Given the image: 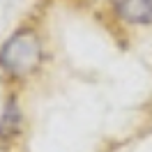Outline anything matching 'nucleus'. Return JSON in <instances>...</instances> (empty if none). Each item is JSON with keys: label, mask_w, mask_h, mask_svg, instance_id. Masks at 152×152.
Instances as JSON below:
<instances>
[{"label": "nucleus", "mask_w": 152, "mask_h": 152, "mask_svg": "<svg viewBox=\"0 0 152 152\" xmlns=\"http://www.w3.org/2000/svg\"><path fill=\"white\" fill-rule=\"evenodd\" d=\"M118 23L129 28L152 26V0H106Z\"/></svg>", "instance_id": "f03ea898"}, {"label": "nucleus", "mask_w": 152, "mask_h": 152, "mask_svg": "<svg viewBox=\"0 0 152 152\" xmlns=\"http://www.w3.org/2000/svg\"><path fill=\"white\" fill-rule=\"evenodd\" d=\"M44 42L32 26H21L0 44V74L10 81H23L42 67Z\"/></svg>", "instance_id": "f257e3e1"}, {"label": "nucleus", "mask_w": 152, "mask_h": 152, "mask_svg": "<svg viewBox=\"0 0 152 152\" xmlns=\"http://www.w3.org/2000/svg\"><path fill=\"white\" fill-rule=\"evenodd\" d=\"M21 127H23V111L16 97H7V102L2 104V111H0V141L12 143L14 138H19Z\"/></svg>", "instance_id": "7ed1b4c3"}]
</instances>
